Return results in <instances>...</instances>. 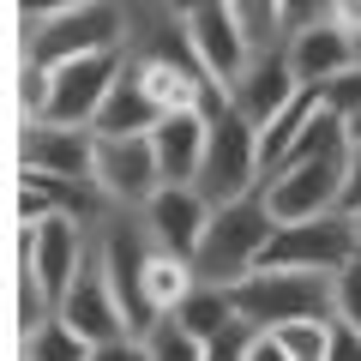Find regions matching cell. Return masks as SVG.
Here are the masks:
<instances>
[{"label": "cell", "mask_w": 361, "mask_h": 361, "mask_svg": "<svg viewBox=\"0 0 361 361\" xmlns=\"http://www.w3.org/2000/svg\"><path fill=\"white\" fill-rule=\"evenodd\" d=\"M331 313H343L349 325H361V253L337 271V307H331Z\"/></svg>", "instance_id": "25"}, {"label": "cell", "mask_w": 361, "mask_h": 361, "mask_svg": "<svg viewBox=\"0 0 361 361\" xmlns=\"http://www.w3.org/2000/svg\"><path fill=\"white\" fill-rule=\"evenodd\" d=\"M235 313L253 325H283V319H325L337 307V271L307 265H253L247 277L229 283Z\"/></svg>", "instance_id": "3"}, {"label": "cell", "mask_w": 361, "mask_h": 361, "mask_svg": "<svg viewBox=\"0 0 361 361\" xmlns=\"http://www.w3.org/2000/svg\"><path fill=\"white\" fill-rule=\"evenodd\" d=\"M343 211H361V139H349L343 157Z\"/></svg>", "instance_id": "27"}, {"label": "cell", "mask_w": 361, "mask_h": 361, "mask_svg": "<svg viewBox=\"0 0 361 361\" xmlns=\"http://www.w3.org/2000/svg\"><path fill=\"white\" fill-rule=\"evenodd\" d=\"M319 13L331 18V25H343L349 37H361V0H319Z\"/></svg>", "instance_id": "28"}, {"label": "cell", "mask_w": 361, "mask_h": 361, "mask_svg": "<svg viewBox=\"0 0 361 361\" xmlns=\"http://www.w3.org/2000/svg\"><path fill=\"white\" fill-rule=\"evenodd\" d=\"M139 343H145V355H157V361H180V355H187V361H199V355H205V343H199V337L187 331V325L175 319V313H157V319H151V331H145Z\"/></svg>", "instance_id": "23"}, {"label": "cell", "mask_w": 361, "mask_h": 361, "mask_svg": "<svg viewBox=\"0 0 361 361\" xmlns=\"http://www.w3.org/2000/svg\"><path fill=\"white\" fill-rule=\"evenodd\" d=\"M205 115H211V133H205V163H199L193 187L211 199V205L265 187V163H259V121H247L229 97H223L217 109H205Z\"/></svg>", "instance_id": "4"}, {"label": "cell", "mask_w": 361, "mask_h": 361, "mask_svg": "<svg viewBox=\"0 0 361 361\" xmlns=\"http://www.w3.org/2000/svg\"><path fill=\"white\" fill-rule=\"evenodd\" d=\"M193 283H199L193 259H187V253H169V247L151 241V253H145V277H139V289H145V301H151V313L180 307V295H187Z\"/></svg>", "instance_id": "18"}, {"label": "cell", "mask_w": 361, "mask_h": 361, "mask_svg": "<svg viewBox=\"0 0 361 361\" xmlns=\"http://www.w3.org/2000/svg\"><path fill=\"white\" fill-rule=\"evenodd\" d=\"M187 30H193V49H199V61H205V73L229 90L235 78H241V66L253 61V49H247L241 25H235V13H229V0H211L199 13H187Z\"/></svg>", "instance_id": "15"}, {"label": "cell", "mask_w": 361, "mask_h": 361, "mask_svg": "<svg viewBox=\"0 0 361 361\" xmlns=\"http://www.w3.org/2000/svg\"><path fill=\"white\" fill-rule=\"evenodd\" d=\"M205 133H211V115L205 109H175L151 127V145H157V163H163V180H193L199 163H205Z\"/></svg>", "instance_id": "16"}, {"label": "cell", "mask_w": 361, "mask_h": 361, "mask_svg": "<svg viewBox=\"0 0 361 361\" xmlns=\"http://www.w3.org/2000/svg\"><path fill=\"white\" fill-rule=\"evenodd\" d=\"M295 90H301V78H295V66H289V42H283V49H265V54H253V61L241 66V78L229 85V103L241 109L247 121L265 127Z\"/></svg>", "instance_id": "14"}, {"label": "cell", "mask_w": 361, "mask_h": 361, "mask_svg": "<svg viewBox=\"0 0 361 361\" xmlns=\"http://www.w3.org/2000/svg\"><path fill=\"white\" fill-rule=\"evenodd\" d=\"M61 313L66 325H78V331L97 343V355H103L109 343H121V337H133V325H127V307H121V295H115V283H109V271H103V259H97V241H90V259L78 265V277L66 283V295H61Z\"/></svg>", "instance_id": "9"}, {"label": "cell", "mask_w": 361, "mask_h": 361, "mask_svg": "<svg viewBox=\"0 0 361 361\" xmlns=\"http://www.w3.org/2000/svg\"><path fill=\"white\" fill-rule=\"evenodd\" d=\"M18 355H37V361H97V343H90L78 325H66L61 313H49L37 331L18 337Z\"/></svg>", "instance_id": "21"}, {"label": "cell", "mask_w": 361, "mask_h": 361, "mask_svg": "<svg viewBox=\"0 0 361 361\" xmlns=\"http://www.w3.org/2000/svg\"><path fill=\"white\" fill-rule=\"evenodd\" d=\"M61 6H85V0H18V18H37V13H61Z\"/></svg>", "instance_id": "29"}, {"label": "cell", "mask_w": 361, "mask_h": 361, "mask_svg": "<svg viewBox=\"0 0 361 361\" xmlns=\"http://www.w3.org/2000/svg\"><path fill=\"white\" fill-rule=\"evenodd\" d=\"M18 163L25 169H49V175H73V180H97V127L78 121H25L18 133Z\"/></svg>", "instance_id": "11"}, {"label": "cell", "mask_w": 361, "mask_h": 361, "mask_svg": "<svg viewBox=\"0 0 361 361\" xmlns=\"http://www.w3.org/2000/svg\"><path fill=\"white\" fill-rule=\"evenodd\" d=\"M175 13H199V6H211V0H169Z\"/></svg>", "instance_id": "31"}, {"label": "cell", "mask_w": 361, "mask_h": 361, "mask_svg": "<svg viewBox=\"0 0 361 361\" xmlns=\"http://www.w3.org/2000/svg\"><path fill=\"white\" fill-rule=\"evenodd\" d=\"M355 61H361V42L349 37L343 25H331L325 13L289 30V66H295V78L313 85V90H319L325 78H337L343 66H355Z\"/></svg>", "instance_id": "13"}, {"label": "cell", "mask_w": 361, "mask_h": 361, "mask_svg": "<svg viewBox=\"0 0 361 361\" xmlns=\"http://www.w3.org/2000/svg\"><path fill=\"white\" fill-rule=\"evenodd\" d=\"M355 253H361L355 211L331 205V211H313V217H289V223H277V229H271V247H265V265L343 271Z\"/></svg>", "instance_id": "5"}, {"label": "cell", "mask_w": 361, "mask_h": 361, "mask_svg": "<svg viewBox=\"0 0 361 361\" xmlns=\"http://www.w3.org/2000/svg\"><path fill=\"white\" fill-rule=\"evenodd\" d=\"M169 313H175L199 343H211V337L235 319V295H229V283H193L187 295H180V307H169Z\"/></svg>", "instance_id": "19"}, {"label": "cell", "mask_w": 361, "mask_h": 361, "mask_svg": "<svg viewBox=\"0 0 361 361\" xmlns=\"http://www.w3.org/2000/svg\"><path fill=\"white\" fill-rule=\"evenodd\" d=\"M355 229H361V211H355Z\"/></svg>", "instance_id": "33"}, {"label": "cell", "mask_w": 361, "mask_h": 361, "mask_svg": "<svg viewBox=\"0 0 361 361\" xmlns=\"http://www.w3.org/2000/svg\"><path fill=\"white\" fill-rule=\"evenodd\" d=\"M97 187L115 211H139L145 199L163 187V163H157L151 133H97Z\"/></svg>", "instance_id": "8"}, {"label": "cell", "mask_w": 361, "mask_h": 361, "mask_svg": "<svg viewBox=\"0 0 361 361\" xmlns=\"http://www.w3.org/2000/svg\"><path fill=\"white\" fill-rule=\"evenodd\" d=\"M277 361H325L331 355V313L325 319H283V325H265Z\"/></svg>", "instance_id": "22"}, {"label": "cell", "mask_w": 361, "mask_h": 361, "mask_svg": "<svg viewBox=\"0 0 361 361\" xmlns=\"http://www.w3.org/2000/svg\"><path fill=\"white\" fill-rule=\"evenodd\" d=\"M343 157H349V145H331V151H313L301 163H283L277 175H265L271 217L289 223V217H313V211L343 205Z\"/></svg>", "instance_id": "7"}, {"label": "cell", "mask_w": 361, "mask_h": 361, "mask_svg": "<svg viewBox=\"0 0 361 361\" xmlns=\"http://www.w3.org/2000/svg\"><path fill=\"white\" fill-rule=\"evenodd\" d=\"M90 241H97V229L78 211H49V217L25 223V271L42 283V295L54 307H61L66 283L78 277V265L90 259Z\"/></svg>", "instance_id": "6"}, {"label": "cell", "mask_w": 361, "mask_h": 361, "mask_svg": "<svg viewBox=\"0 0 361 361\" xmlns=\"http://www.w3.org/2000/svg\"><path fill=\"white\" fill-rule=\"evenodd\" d=\"M97 49H127V0H85V6L18 18V61L61 66Z\"/></svg>", "instance_id": "2"}, {"label": "cell", "mask_w": 361, "mask_h": 361, "mask_svg": "<svg viewBox=\"0 0 361 361\" xmlns=\"http://www.w3.org/2000/svg\"><path fill=\"white\" fill-rule=\"evenodd\" d=\"M271 229H277V217H271V205H265V187L211 205V223H205V235H199V247H193L199 283H235V277H247L253 265H265Z\"/></svg>", "instance_id": "1"}, {"label": "cell", "mask_w": 361, "mask_h": 361, "mask_svg": "<svg viewBox=\"0 0 361 361\" xmlns=\"http://www.w3.org/2000/svg\"><path fill=\"white\" fill-rule=\"evenodd\" d=\"M139 223L151 229L157 247H169V253H187V259H193L199 235H205V223H211V199L199 193L193 180H163V187H157V193L139 205Z\"/></svg>", "instance_id": "12"}, {"label": "cell", "mask_w": 361, "mask_h": 361, "mask_svg": "<svg viewBox=\"0 0 361 361\" xmlns=\"http://www.w3.org/2000/svg\"><path fill=\"white\" fill-rule=\"evenodd\" d=\"M289 6V18H295V25H307V18H319V0H283Z\"/></svg>", "instance_id": "30"}, {"label": "cell", "mask_w": 361, "mask_h": 361, "mask_svg": "<svg viewBox=\"0 0 361 361\" xmlns=\"http://www.w3.org/2000/svg\"><path fill=\"white\" fill-rule=\"evenodd\" d=\"M157 121H163V109L151 103V90L139 85L133 66H121V78L109 85V97H103V109H97L90 127H97V133H151Z\"/></svg>", "instance_id": "17"}, {"label": "cell", "mask_w": 361, "mask_h": 361, "mask_svg": "<svg viewBox=\"0 0 361 361\" xmlns=\"http://www.w3.org/2000/svg\"><path fill=\"white\" fill-rule=\"evenodd\" d=\"M325 361H361V325H349L343 313H331V355Z\"/></svg>", "instance_id": "26"}, {"label": "cell", "mask_w": 361, "mask_h": 361, "mask_svg": "<svg viewBox=\"0 0 361 361\" xmlns=\"http://www.w3.org/2000/svg\"><path fill=\"white\" fill-rule=\"evenodd\" d=\"M355 42H361V37H355Z\"/></svg>", "instance_id": "34"}, {"label": "cell", "mask_w": 361, "mask_h": 361, "mask_svg": "<svg viewBox=\"0 0 361 361\" xmlns=\"http://www.w3.org/2000/svg\"><path fill=\"white\" fill-rule=\"evenodd\" d=\"M127 66V49H97V54H73V61L54 66V85H49V115L42 121H78L90 127L97 109H103L109 85L121 78Z\"/></svg>", "instance_id": "10"}, {"label": "cell", "mask_w": 361, "mask_h": 361, "mask_svg": "<svg viewBox=\"0 0 361 361\" xmlns=\"http://www.w3.org/2000/svg\"><path fill=\"white\" fill-rule=\"evenodd\" d=\"M229 13H235V25H241V37H247V49H253V54L283 49L289 30H295V18H289L283 0H229Z\"/></svg>", "instance_id": "20"}, {"label": "cell", "mask_w": 361, "mask_h": 361, "mask_svg": "<svg viewBox=\"0 0 361 361\" xmlns=\"http://www.w3.org/2000/svg\"><path fill=\"white\" fill-rule=\"evenodd\" d=\"M319 97L337 109V115H355V109H361V61H355V66H343L337 78H325Z\"/></svg>", "instance_id": "24"}, {"label": "cell", "mask_w": 361, "mask_h": 361, "mask_svg": "<svg viewBox=\"0 0 361 361\" xmlns=\"http://www.w3.org/2000/svg\"><path fill=\"white\" fill-rule=\"evenodd\" d=\"M343 127H349V139H361V109H355V115H343Z\"/></svg>", "instance_id": "32"}]
</instances>
